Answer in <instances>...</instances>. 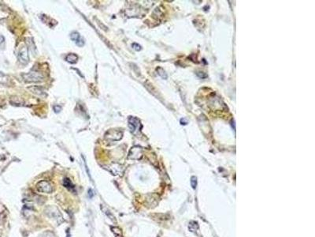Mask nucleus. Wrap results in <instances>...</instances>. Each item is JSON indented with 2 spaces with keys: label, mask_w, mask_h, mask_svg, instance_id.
Instances as JSON below:
<instances>
[{
  "label": "nucleus",
  "mask_w": 315,
  "mask_h": 237,
  "mask_svg": "<svg viewBox=\"0 0 315 237\" xmlns=\"http://www.w3.org/2000/svg\"><path fill=\"white\" fill-rule=\"evenodd\" d=\"M128 127L132 133H135L137 130L141 128V124L140 121L137 117L130 116L128 117Z\"/></svg>",
  "instance_id": "nucleus-4"
},
{
  "label": "nucleus",
  "mask_w": 315,
  "mask_h": 237,
  "mask_svg": "<svg viewBox=\"0 0 315 237\" xmlns=\"http://www.w3.org/2000/svg\"><path fill=\"white\" fill-rule=\"evenodd\" d=\"M93 195H94V194H93L92 190H89V191H88V197H89V198H92Z\"/></svg>",
  "instance_id": "nucleus-23"
},
{
  "label": "nucleus",
  "mask_w": 315,
  "mask_h": 237,
  "mask_svg": "<svg viewBox=\"0 0 315 237\" xmlns=\"http://www.w3.org/2000/svg\"><path fill=\"white\" fill-rule=\"evenodd\" d=\"M70 38L72 41H73L75 42V44L78 46V47H83L84 45V40L83 39V37L80 35L79 32H73L71 33Z\"/></svg>",
  "instance_id": "nucleus-8"
},
{
  "label": "nucleus",
  "mask_w": 315,
  "mask_h": 237,
  "mask_svg": "<svg viewBox=\"0 0 315 237\" xmlns=\"http://www.w3.org/2000/svg\"><path fill=\"white\" fill-rule=\"evenodd\" d=\"M28 89L30 90L31 93H33V94L36 95V96H39V97H47V93L44 92V90L42 88L39 86H30L28 87Z\"/></svg>",
  "instance_id": "nucleus-9"
},
{
  "label": "nucleus",
  "mask_w": 315,
  "mask_h": 237,
  "mask_svg": "<svg viewBox=\"0 0 315 237\" xmlns=\"http://www.w3.org/2000/svg\"><path fill=\"white\" fill-rule=\"evenodd\" d=\"M63 184H64L65 187H66L68 190H69V191H74V185L72 184V182H71L70 180H69V179H68V178H65Z\"/></svg>",
  "instance_id": "nucleus-13"
},
{
  "label": "nucleus",
  "mask_w": 315,
  "mask_h": 237,
  "mask_svg": "<svg viewBox=\"0 0 315 237\" xmlns=\"http://www.w3.org/2000/svg\"><path fill=\"white\" fill-rule=\"evenodd\" d=\"M39 237H56L55 235L52 232H50V231H47V232H44L42 235H39Z\"/></svg>",
  "instance_id": "nucleus-18"
},
{
  "label": "nucleus",
  "mask_w": 315,
  "mask_h": 237,
  "mask_svg": "<svg viewBox=\"0 0 315 237\" xmlns=\"http://www.w3.org/2000/svg\"><path fill=\"white\" fill-rule=\"evenodd\" d=\"M111 230L113 232V233L114 234L116 237H123V234H122V230L118 227H112Z\"/></svg>",
  "instance_id": "nucleus-15"
},
{
  "label": "nucleus",
  "mask_w": 315,
  "mask_h": 237,
  "mask_svg": "<svg viewBox=\"0 0 315 237\" xmlns=\"http://www.w3.org/2000/svg\"><path fill=\"white\" fill-rule=\"evenodd\" d=\"M101 209H102V210L103 211V213H104L105 214H106V215L110 219V220H112L113 221H116V220H115V217H113V214L111 213V212L109 211V210H108L106 207L104 208V207H103V206H102V205H101Z\"/></svg>",
  "instance_id": "nucleus-14"
},
{
  "label": "nucleus",
  "mask_w": 315,
  "mask_h": 237,
  "mask_svg": "<svg viewBox=\"0 0 315 237\" xmlns=\"http://www.w3.org/2000/svg\"><path fill=\"white\" fill-rule=\"evenodd\" d=\"M36 189L38 190V191L47 194H50L53 191L52 185H51V183L50 182L47 181V180L39 181L36 184Z\"/></svg>",
  "instance_id": "nucleus-3"
},
{
  "label": "nucleus",
  "mask_w": 315,
  "mask_h": 237,
  "mask_svg": "<svg viewBox=\"0 0 315 237\" xmlns=\"http://www.w3.org/2000/svg\"><path fill=\"white\" fill-rule=\"evenodd\" d=\"M22 78H23L24 81H26V82L37 83L43 81L44 77L40 72H37V71H31L29 73L23 74V75H22Z\"/></svg>",
  "instance_id": "nucleus-1"
},
{
  "label": "nucleus",
  "mask_w": 315,
  "mask_h": 237,
  "mask_svg": "<svg viewBox=\"0 0 315 237\" xmlns=\"http://www.w3.org/2000/svg\"><path fill=\"white\" fill-rule=\"evenodd\" d=\"M122 135H123V134L120 130H110L106 132L105 136H106V138L107 139H110L112 141H118L120 139H122Z\"/></svg>",
  "instance_id": "nucleus-6"
},
{
  "label": "nucleus",
  "mask_w": 315,
  "mask_h": 237,
  "mask_svg": "<svg viewBox=\"0 0 315 237\" xmlns=\"http://www.w3.org/2000/svg\"><path fill=\"white\" fill-rule=\"evenodd\" d=\"M53 109H54V112H55V113H59V112H60L62 111V107L60 106V105L56 104V105H54V107H53Z\"/></svg>",
  "instance_id": "nucleus-21"
},
{
  "label": "nucleus",
  "mask_w": 315,
  "mask_h": 237,
  "mask_svg": "<svg viewBox=\"0 0 315 237\" xmlns=\"http://www.w3.org/2000/svg\"><path fill=\"white\" fill-rule=\"evenodd\" d=\"M110 168H109V170H110V171L111 172L113 175H115V176H117V175H120L121 173H122V167H121L119 164H113V165L110 166Z\"/></svg>",
  "instance_id": "nucleus-10"
},
{
  "label": "nucleus",
  "mask_w": 315,
  "mask_h": 237,
  "mask_svg": "<svg viewBox=\"0 0 315 237\" xmlns=\"http://www.w3.org/2000/svg\"><path fill=\"white\" fill-rule=\"evenodd\" d=\"M4 42H5V38L3 36L0 35V47H2V44H3Z\"/></svg>",
  "instance_id": "nucleus-22"
},
{
  "label": "nucleus",
  "mask_w": 315,
  "mask_h": 237,
  "mask_svg": "<svg viewBox=\"0 0 315 237\" xmlns=\"http://www.w3.org/2000/svg\"><path fill=\"white\" fill-rule=\"evenodd\" d=\"M132 47L133 49L136 50V51H140V50L142 49L141 46H140V44H137V43H134V44H132Z\"/></svg>",
  "instance_id": "nucleus-20"
},
{
  "label": "nucleus",
  "mask_w": 315,
  "mask_h": 237,
  "mask_svg": "<svg viewBox=\"0 0 315 237\" xmlns=\"http://www.w3.org/2000/svg\"><path fill=\"white\" fill-rule=\"evenodd\" d=\"M180 123H181V124H182V123L184 124V125H186V124L188 123V122L185 120V119H181V120H180Z\"/></svg>",
  "instance_id": "nucleus-24"
},
{
  "label": "nucleus",
  "mask_w": 315,
  "mask_h": 237,
  "mask_svg": "<svg viewBox=\"0 0 315 237\" xmlns=\"http://www.w3.org/2000/svg\"><path fill=\"white\" fill-rule=\"evenodd\" d=\"M142 156H143L142 149L139 146H134V147L132 148L129 151V153H128V158L133 160L140 159Z\"/></svg>",
  "instance_id": "nucleus-7"
},
{
  "label": "nucleus",
  "mask_w": 315,
  "mask_h": 237,
  "mask_svg": "<svg viewBox=\"0 0 315 237\" xmlns=\"http://www.w3.org/2000/svg\"><path fill=\"white\" fill-rule=\"evenodd\" d=\"M66 60L68 63H71V64H75L78 60V56L77 55L74 54V53H70V54L67 55V56H66Z\"/></svg>",
  "instance_id": "nucleus-11"
},
{
  "label": "nucleus",
  "mask_w": 315,
  "mask_h": 237,
  "mask_svg": "<svg viewBox=\"0 0 315 237\" xmlns=\"http://www.w3.org/2000/svg\"><path fill=\"white\" fill-rule=\"evenodd\" d=\"M8 81V78L7 75L0 72V84H7Z\"/></svg>",
  "instance_id": "nucleus-17"
},
{
  "label": "nucleus",
  "mask_w": 315,
  "mask_h": 237,
  "mask_svg": "<svg viewBox=\"0 0 315 237\" xmlns=\"http://www.w3.org/2000/svg\"><path fill=\"white\" fill-rule=\"evenodd\" d=\"M25 41H26V44H27L28 46H29V50H30L31 51H32L33 53H35V44H34V41H33V40H32V38L27 37L25 39Z\"/></svg>",
  "instance_id": "nucleus-12"
},
{
  "label": "nucleus",
  "mask_w": 315,
  "mask_h": 237,
  "mask_svg": "<svg viewBox=\"0 0 315 237\" xmlns=\"http://www.w3.org/2000/svg\"><path fill=\"white\" fill-rule=\"evenodd\" d=\"M18 59L19 61L21 62L23 64H27L29 62V51H28V48L25 46L21 47L18 52Z\"/></svg>",
  "instance_id": "nucleus-5"
},
{
  "label": "nucleus",
  "mask_w": 315,
  "mask_h": 237,
  "mask_svg": "<svg viewBox=\"0 0 315 237\" xmlns=\"http://www.w3.org/2000/svg\"><path fill=\"white\" fill-rule=\"evenodd\" d=\"M45 213L48 217H51V219H54V220H55L58 223L63 220L61 213H59L58 210L57 208H55V207H47V209L45 210Z\"/></svg>",
  "instance_id": "nucleus-2"
},
{
  "label": "nucleus",
  "mask_w": 315,
  "mask_h": 237,
  "mask_svg": "<svg viewBox=\"0 0 315 237\" xmlns=\"http://www.w3.org/2000/svg\"><path fill=\"white\" fill-rule=\"evenodd\" d=\"M156 70H157V72H158V75H159V76L162 77L163 79H166L167 75H166V73H165V71L164 70L162 67H158L156 69Z\"/></svg>",
  "instance_id": "nucleus-16"
},
{
  "label": "nucleus",
  "mask_w": 315,
  "mask_h": 237,
  "mask_svg": "<svg viewBox=\"0 0 315 237\" xmlns=\"http://www.w3.org/2000/svg\"><path fill=\"white\" fill-rule=\"evenodd\" d=\"M191 184H192V188L196 189V186H197V179H196V176H192L191 178Z\"/></svg>",
  "instance_id": "nucleus-19"
}]
</instances>
